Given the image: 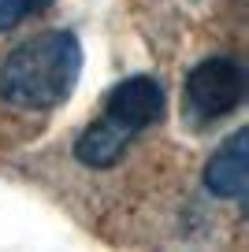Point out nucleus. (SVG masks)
Listing matches in <instances>:
<instances>
[{
    "label": "nucleus",
    "mask_w": 249,
    "mask_h": 252,
    "mask_svg": "<svg viewBox=\"0 0 249 252\" xmlns=\"http://www.w3.org/2000/svg\"><path fill=\"white\" fill-rule=\"evenodd\" d=\"M82 74V45L71 30H48L11 48L0 63V96L26 111H48L71 100Z\"/></svg>",
    "instance_id": "nucleus-1"
},
{
    "label": "nucleus",
    "mask_w": 249,
    "mask_h": 252,
    "mask_svg": "<svg viewBox=\"0 0 249 252\" xmlns=\"http://www.w3.org/2000/svg\"><path fill=\"white\" fill-rule=\"evenodd\" d=\"M242 100H246V71H242V63L227 60V56H212V60L197 63L182 86V108L194 123H216L238 111Z\"/></svg>",
    "instance_id": "nucleus-2"
},
{
    "label": "nucleus",
    "mask_w": 249,
    "mask_h": 252,
    "mask_svg": "<svg viewBox=\"0 0 249 252\" xmlns=\"http://www.w3.org/2000/svg\"><path fill=\"white\" fill-rule=\"evenodd\" d=\"M164 111H167V96H164L160 82L138 74V78H123L108 93V108H104V115L116 119L119 126H126L130 134H141L145 126L164 123Z\"/></svg>",
    "instance_id": "nucleus-3"
},
{
    "label": "nucleus",
    "mask_w": 249,
    "mask_h": 252,
    "mask_svg": "<svg viewBox=\"0 0 249 252\" xmlns=\"http://www.w3.org/2000/svg\"><path fill=\"white\" fill-rule=\"evenodd\" d=\"M205 189L223 200H238L249 189V130H234L205 163Z\"/></svg>",
    "instance_id": "nucleus-4"
},
{
    "label": "nucleus",
    "mask_w": 249,
    "mask_h": 252,
    "mask_svg": "<svg viewBox=\"0 0 249 252\" xmlns=\"http://www.w3.org/2000/svg\"><path fill=\"white\" fill-rule=\"evenodd\" d=\"M130 137L134 134L126 126H119L116 119L101 115L97 123H89L86 130H82V137H78V145H75V156H78V163H86V167H112L126 152Z\"/></svg>",
    "instance_id": "nucleus-5"
},
{
    "label": "nucleus",
    "mask_w": 249,
    "mask_h": 252,
    "mask_svg": "<svg viewBox=\"0 0 249 252\" xmlns=\"http://www.w3.org/2000/svg\"><path fill=\"white\" fill-rule=\"evenodd\" d=\"M30 15V0H0V33L15 30Z\"/></svg>",
    "instance_id": "nucleus-6"
},
{
    "label": "nucleus",
    "mask_w": 249,
    "mask_h": 252,
    "mask_svg": "<svg viewBox=\"0 0 249 252\" xmlns=\"http://www.w3.org/2000/svg\"><path fill=\"white\" fill-rule=\"evenodd\" d=\"M52 0H30V11H41V8H48Z\"/></svg>",
    "instance_id": "nucleus-7"
}]
</instances>
